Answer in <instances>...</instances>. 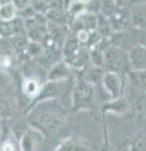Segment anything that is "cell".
I'll use <instances>...</instances> for the list:
<instances>
[{
    "label": "cell",
    "instance_id": "obj_2",
    "mask_svg": "<svg viewBox=\"0 0 146 151\" xmlns=\"http://www.w3.org/2000/svg\"><path fill=\"white\" fill-rule=\"evenodd\" d=\"M69 109L74 113L88 112L96 115V89L94 86L83 79H78L73 84L69 98Z\"/></svg>",
    "mask_w": 146,
    "mask_h": 151
},
{
    "label": "cell",
    "instance_id": "obj_8",
    "mask_svg": "<svg viewBox=\"0 0 146 151\" xmlns=\"http://www.w3.org/2000/svg\"><path fill=\"white\" fill-rule=\"evenodd\" d=\"M46 81H65L71 78V68L64 59L52 65L46 72Z\"/></svg>",
    "mask_w": 146,
    "mask_h": 151
},
{
    "label": "cell",
    "instance_id": "obj_6",
    "mask_svg": "<svg viewBox=\"0 0 146 151\" xmlns=\"http://www.w3.org/2000/svg\"><path fill=\"white\" fill-rule=\"evenodd\" d=\"M44 139V136L41 132L30 127L18 141L19 151H38Z\"/></svg>",
    "mask_w": 146,
    "mask_h": 151
},
{
    "label": "cell",
    "instance_id": "obj_23",
    "mask_svg": "<svg viewBox=\"0 0 146 151\" xmlns=\"http://www.w3.org/2000/svg\"><path fill=\"white\" fill-rule=\"evenodd\" d=\"M0 151H19L18 141H15L10 135L0 142Z\"/></svg>",
    "mask_w": 146,
    "mask_h": 151
},
{
    "label": "cell",
    "instance_id": "obj_27",
    "mask_svg": "<svg viewBox=\"0 0 146 151\" xmlns=\"http://www.w3.org/2000/svg\"><path fill=\"white\" fill-rule=\"evenodd\" d=\"M139 45H142L144 47H146V29L141 30L139 34Z\"/></svg>",
    "mask_w": 146,
    "mask_h": 151
},
{
    "label": "cell",
    "instance_id": "obj_26",
    "mask_svg": "<svg viewBox=\"0 0 146 151\" xmlns=\"http://www.w3.org/2000/svg\"><path fill=\"white\" fill-rule=\"evenodd\" d=\"M11 2L18 11V10H21L23 8L28 7L29 4H31V0H11Z\"/></svg>",
    "mask_w": 146,
    "mask_h": 151
},
{
    "label": "cell",
    "instance_id": "obj_15",
    "mask_svg": "<svg viewBox=\"0 0 146 151\" xmlns=\"http://www.w3.org/2000/svg\"><path fill=\"white\" fill-rule=\"evenodd\" d=\"M105 73V70L102 67H97L90 65L89 67L84 71L83 76L79 79H83L87 82L91 83L92 86H97L98 83H101V80Z\"/></svg>",
    "mask_w": 146,
    "mask_h": 151
},
{
    "label": "cell",
    "instance_id": "obj_3",
    "mask_svg": "<svg viewBox=\"0 0 146 151\" xmlns=\"http://www.w3.org/2000/svg\"><path fill=\"white\" fill-rule=\"evenodd\" d=\"M52 151H98L94 145L86 136L73 134L65 137Z\"/></svg>",
    "mask_w": 146,
    "mask_h": 151
},
{
    "label": "cell",
    "instance_id": "obj_9",
    "mask_svg": "<svg viewBox=\"0 0 146 151\" xmlns=\"http://www.w3.org/2000/svg\"><path fill=\"white\" fill-rule=\"evenodd\" d=\"M127 60L131 69L146 70V47L139 44L134 45L127 54Z\"/></svg>",
    "mask_w": 146,
    "mask_h": 151
},
{
    "label": "cell",
    "instance_id": "obj_18",
    "mask_svg": "<svg viewBox=\"0 0 146 151\" xmlns=\"http://www.w3.org/2000/svg\"><path fill=\"white\" fill-rule=\"evenodd\" d=\"M29 128H30V125H29V123L26 121V118L25 117H22V118H19V119L15 121L10 125L9 134H10V136L15 141H19Z\"/></svg>",
    "mask_w": 146,
    "mask_h": 151
},
{
    "label": "cell",
    "instance_id": "obj_17",
    "mask_svg": "<svg viewBox=\"0 0 146 151\" xmlns=\"http://www.w3.org/2000/svg\"><path fill=\"white\" fill-rule=\"evenodd\" d=\"M44 15L46 17L47 21L57 25H67L69 23V17L65 9H49L45 12Z\"/></svg>",
    "mask_w": 146,
    "mask_h": 151
},
{
    "label": "cell",
    "instance_id": "obj_1",
    "mask_svg": "<svg viewBox=\"0 0 146 151\" xmlns=\"http://www.w3.org/2000/svg\"><path fill=\"white\" fill-rule=\"evenodd\" d=\"M25 114L31 128L41 132L44 138H49L63 127L67 111L57 101H47L30 107Z\"/></svg>",
    "mask_w": 146,
    "mask_h": 151
},
{
    "label": "cell",
    "instance_id": "obj_11",
    "mask_svg": "<svg viewBox=\"0 0 146 151\" xmlns=\"http://www.w3.org/2000/svg\"><path fill=\"white\" fill-rule=\"evenodd\" d=\"M68 64V66L71 68V70H77V71H85L90 64V57H89V49L86 47H80L77 53L71 56L68 59H64Z\"/></svg>",
    "mask_w": 146,
    "mask_h": 151
},
{
    "label": "cell",
    "instance_id": "obj_30",
    "mask_svg": "<svg viewBox=\"0 0 146 151\" xmlns=\"http://www.w3.org/2000/svg\"><path fill=\"white\" fill-rule=\"evenodd\" d=\"M86 1H90V0H86Z\"/></svg>",
    "mask_w": 146,
    "mask_h": 151
},
{
    "label": "cell",
    "instance_id": "obj_16",
    "mask_svg": "<svg viewBox=\"0 0 146 151\" xmlns=\"http://www.w3.org/2000/svg\"><path fill=\"white\" fill-rule=\"evenodd\" d=\"M9 44L11 45L13 52L15 53L17 56H22L25 53V49L28 47V44L30 40L28 38L25 33H22V34H17V35H12L10 37L7 38Z\"/></svg>",
    "mask_w": 146,
    "mask_h": 151
},
{
    "label": "cell",
    "instance_id": "obj_7",
    "mask_svg": "<svg viewBox=\"0 0 146 151\" xmlns=\"http://www.w3.org/2000/svg\"><path fill=\"white\" fill-rule=\"evenodd\" d=\"M103 52V67L108 68V71L120 73V68L123 66V56L119 47L108 46Z\"/></svg>",
    "mask_w": 146,
    "mask_h": 151
},
{
    "label": "cell",
    "instance_id": "obj_28",
    "mask_svg": "<svg viewBox=\"0 0 146 151\" xmlns=\"http://www.w3.org/2000/svg\"><path fill=\"white\" fill-rule=\"evenodd\" d=\"M130 4H146V0H130Z\"/></svg>",
    "mask_w": 146,
    "mask_h": 151
},
{
    "label": "cell",
    "instance_id": "obj_25",
    "mask_svg": "<svg viewBox=\"0 0 146 151\" xmlns=\"http://www.w3.org/2000/svg\"><path fill=\"white\" fill-rule=\"evenodd\" d=\"M38 13V12L36 11L31 4H29L28 7L23 8V9H21V10H18V12H17V17L21 18L22 20H28V19H31V18H34Z\"/></svg>",
    "mask_w": 146,
    "mask_h": 151
},
{
    "label": "cell",
    "instance_id": "obj_24",
    "mask_svg": "<svg viewBox=\"0 0 146 151\" xmlns=\"http://www.w3.org/2000/svg\"><path fill=\"white\" fill-rule=\"evenodd\" d=\"M12 84V80L10 78L9 72H7V70L0 67V90L6 91L8 89H10Z\"/></svg>",
    "mask_w": 146,
    "mask_h": 151
},
{
    "label": "cell",
    "instance_id": "obj_10",
    "mask_svg": "<svg viewBox=\"0 0 146 151\" xmlns=\"http://www.w3.org/2000/svg\"><path fill=\"white\" fill-rule=\"evenodd\" d=\"M43 83L44 82H42L41 79L38 78V76L29 75L24 78V80L22 81L21 89H22L23 95H24L26 99L30 100V103L38 96V92H40L42 86H43ZM30 103H29V104H30ZM26 107H28V106H26Z\"/></svg>",
    "mask_w": 146,
    "mask_h": 151
},
{
    "label": "cell",
    "instance_id": "obj_13",
    "mask_svg": "<svg viewBox=\"0 0 146 151\" xmlns=\"http://www.w3.org/2000/svg\"><path fill=\"white\" fill-rule=\"evenodd\" d=\"M81 45L79 44L78 40L76 38L75 33H68L65 41L63 42V45L60 47V52H62V56H64L63 59H68L71 56H74Z\"/></svg>",
    "mask_w": 146,
    "mask_h": 151
},
{
    "label": "cell",
    "instance_id": "obj_12",
    "mask_svg": "<svg viewBox=\"0 0 146 151\" xmlns=\"http://www.w3.org/2000/svg\"><path fill=\"white\" fill-rule=\"evenodd\" d=\"M130 20L135 27L139 30L146 29V4H132L130 10Z\"/></svg>",
    "mask_w": 146,
    "mask_h": 151
},
{
    "label": "cell",
    "instance_id": "obj_22",
    "mask_svg": "<svg viewBox=\"0 0 146 151\" xmlns=\"http://www.w3.org/2000/svg\"><path fill=\"white\" fill-rule=\"evenodd\" d=\"M17 9L12 2H8L0 7V20L1 21H11L17 17Z\"/></svg>",
    "mask_w": 146,
    "mask_h": 151
},
{
    "label": "cell",
    "instance_id": "obj_21",
    "mask_svg": "<svg viewBox=\"0 0 146 151\" xmlns=\"http://www.w3.org/2000/svg\"><path fill=\"white\" fill-rule=\"evenodd\" d=\"M100 2H101L100 14L108 19L110 17H112L119 9V4H116L115 0H100Z\"/></svg>",
    "mask_w": 146,
    "mask_h": 151
},
{
    "label": "cell",
    "instance_id": "obj_5",
    "mask_svg": "<svg viewBox=\"0 0 146 151\" xmlns=\"http://www.w3.org/2000/svg\"><path fill=\"white\" fill-rule=\"evenodd\" d=\"M130 103L127 101V99L123 95H121L116 99H110L107 102H105L100 107V116L102 119H105V116L109 114L113 115H119L122 116L124 114H126L130 111Z\"/></svg>",
    "mask_w": 146,
    "mask_h": 151
},
{
    "label": "cell",
    "instance_id": "obj_31",
    "mask_svg": "<svg viewBox=\"0 0 146 151\" xmlns=\"http://www.w3.org/2000/svg\"><path fill=\"white\" fill-rule=\"evenodd\" d=\"M0 40H1V38H0Z\"/></svg>",
    "mask_w": 146,
    "mask_h": 151
},
{
    "label": "cell",
    "instance_id": "obj_29",
    "mask_svg": "<svg viewBox=\"0 0 146 151\" xmlns=\"http://www.w3.org/2000/svg\"><path fill=\"white\" fill-rule=\"evenodd\" d=\"M69 0H64V8H65V6H66V4H67Z\"/></svg>",
    "mask_w": 146,
    "mask_h": 151
},
{
    "label": "cell",
    "instance_id": "obj_14",
    "mask_svg": "<svg viewBox=\"0 0 146 151\" xmlns=\"http://www.w3.org/2000/svg\"><path fill=\"white\" fill-rule=\"evenodd\" d=\"M127 80L132 87L139 91H146V70L130 69L126 73Z\"/></svg>",
    "mask_w": 146,
    "mask_h": 151
},
{
    "label": "cell",
    "instance_id": "obj_20",
    "mask_svg": "<svg viewBox=\"0 0 146 151\" xmlns=\"http://www.w3.org/2000/svg\"><path fill=\"white\" fill-rule=\"evenodd\" d=\"M13 116V107L11 102L7 96L0 94V121H6L12 118Z\"/></svg>",
    "mask_w": 146,
    "mask_h": 151
},
{
    "label": "cell",
    "instance_id": "obj_19",
    "mask_svg": "<svg viewBox=\"0 0 146 151\" xmlns=\"http://www.w3.org/2000/svg\"><path fill=\"white\" fill-rule=\"evenodd\" d=\"M127 151H146V129L132 138Z\"/></svg>",
    "mask_w": 146,
    "mask_h": 151
},
{
    "label": "cell",
    "instance_id": "obj_4",
    "mask_svg": "<svg viewBox=\"0 0 146 151\" xmlns=\"http://www.w3.org/2000/svg\"><path fill=\"white\" fill-rule=\"evenodd\" d=\"M101 86L110 99H116L122 95L123 79L119 72L105 71L101 80Z\"/></svg>",
    "mask_w": 146,
    "mask_h": 151
}]
</instances>
